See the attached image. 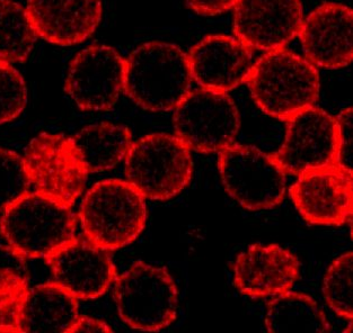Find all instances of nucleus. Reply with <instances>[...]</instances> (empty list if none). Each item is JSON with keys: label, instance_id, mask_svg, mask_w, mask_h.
<instances>
[{"label": "nucleus", "instance_id": "f257e3e1", "mask_svg": "<svg viewBox=\"0 0 353 333\" xmlns=\"http://www.w3.org/2000/svg\"><path fill=\"white\" fill-rule=\"evenodd\" d=\"M192 81L188 54L176 44L147 42L125 60L124 92L146 111H172L189 94Z\"/></svg>", "mask_w": 353, "mask_h": 333}, {"label": "nucleus", "instance_id": "f03ea898", "mask_svg": "<svg viewBox=\"0 0 353 333\" xmlns=\"http://www.w3.org/2000/svg\"><path fill=\"white\" fill-rule=\"evenodd\" d=\"M246 83L261 111L285 122L315 105L321 87L316 67L285 47L261 56Z\"/></svg>", "mask_w": 353, "mask_h": 333}, {"label": "nucleus", "instance_id": "7ed1b4c3", "mask_svg": "<svg viewBox=\"0 0 353 333\" xmlns=\"http://www.w3.org/2000/svg\"><path fill=\"white\" fill-rule=\"evenodd\" d=\"M76 228L72 207L35 191L7 207L0 219V235L22 259H46L76 237Z\"/></svg>", "mask_w": 353, "mask_h": 333}, {"label": "nucleus", "instance_id": "20e7f679", "mask_svg": "<svg viewBox=\"0 0 353 333\" xmlns=\"http://www.w3.org/2000/svg\"><path fill=\"white\" fill-rule=\"evenodd\" d=\"M145 200L127 180L97 182L87 191L79 207L85 238L110 253L132 244L146 226Z\"/></svg>", "mask_w": 353, "mask_h": 333}, {"label": "nucleus", "instance_id": "39448f33", "mask_svg": "<svg viewBox=\"0 0 353 333\" xmlns=\"http://www.w3.org/2000/svg\"><path fill=\"white\" fill-rule=\"evenodd\" d=\"M124 173L143 197L168 201L191 182L192 153L175 134H148L131 145Z\"/></svg>", "mask_w": 353, "mask_h": 333}, {"label": "nucleus", "instance_id": "423d86ee", "mask_svg": "<svg viewBox=\"0 0 353 333\" xmlns=\"http://www.w3.org/2000/svg\"><path fill=\"white\" fill-rule=\"evenodd\" d=\"M115 306L128 327L161 331L176 319L179 290L168 269L136 261L114 281Z\"/></svg>", "mask_w": 353, "mask_h": 333}, {"label": "nucleus", "instance_id": "0eeeda50", "mask_svg": "<svg viewBox=\"0 0 353 333\" xmlns=\"http://www.w3.org/2000/svg\"><path fill=\"white\" fill-rule=\"evenodd\" d=\"M173 127L191 151L219 153L235 143L241 116L228 94L201 88L189 92L174 108Z\"/></svg>", "mask_w": 353, "mask_h": 333}, {"label": "nucleus", "instance_id": "6e6552de", "mask_svg": "<svg viewBox=\"0 0 353 333\" xmlns=\"http://www.w3.org/2000/svg\"><path fill=\"white\" fill-rule=\"evenodd\" d=\"M218 169L225 191L246 210H269L283 201L285 173L273 153L234 143L219 152Z\"/></svg>", "mask_w": 353, "mask_h": 333}, {"label": "nucleus", "instance_id": "1a4fd4ad", "mask_svg": "<svg viewBox=\"0 0 353 333\" xmlns=\"http://www.w3.org/2000/svg\"><path fill=\"white\" fill-rule=\"evenodd\" d=\"M23 159L35 191L74 206L84 191L88 171L72 138L61 133H40L28 143Z\"/></svg>", "mask_w": 353, "mask_h": 333}, {"label": "nucleus", "instance_id": "9d476101", "mask_svg": "<svg viewBox=\"0 0 353 333\" xmlns=\"http://www.w3.org/2000/svg\"><path fill=\"white\" fill-rule=\"evenodd\" d=\"M281 148L273 153L285 175L301 176L338 162L336 118L322 108H306L287 120Z\"/></svg>", "mask_w": 353, "mask_h": 333}, {"label": "nucleus", "instance_id": "9b49d317", "mask_svg": "<svg viewBox=\"0 0 353 333\" xmlns=\"http://www.w3.org/2000/svg\"><path fill=\"white\" fill-rule=\"evenodd\" d=\"M124 72L125 60L117 50L95 44L70 62L65 92L81 111H110L124 92Z\"/></svg>", "mask_w": 353, "mask_h": 333}, {"label": "nucleus", "instance_id": "f8f14e48", "mask_svg": "<svg viewBox=\"0 0 353 333\" xmlns=\"http://www.w3.org/2000/svg\"><path fill=\"white\" fill-rule=\"evenodd\" d=\"M352 173L335 164L298 176L289 193L306 222L339 226L352 217Z\"/></svg>", "mask_w": 353, "mask_h": 333}, {"label": "nucleus", "instance_id": "ddd939ff", "mask_svg": "<svg viewBox=\"0 0 353 333\" xmlns=\"http://www.w3.org/2000/svg\"><path fill=\"white\" fill-rule=\"evenodd\" d=\"M53 281L77 299L102 297L118 277L110 251L74 237L46 258Z\"/></svg>", "mask_w": 353, "mask_h": 333}, {"label": "nucleus", "instance_id": "4468645a", "mask_svg": "<svg viewBox=\"0 0 353 333\" xmlns=\"http://www.w3.org/2000/svg\"><path fill=\"white\" fill-rule=\"evenodd\" d=\"M232 19L236 37L251 50L282 49L299 34L301 0H239Z\"/></svg>", "mask_w": 353, "mask_h": 333}, {"label": "nucleus", "instance_id": "2eb2a0df", "mask_svg": "<svg viewBox=\"0 0 353 333\" xmlns=\"http://www.w3.org/2000/svg\"><path fill=\"white\" fill-rule=\"evenodd\" d=\"M301 275V262L278 244H252L239 253L232 269L234 285L252 299L276 297L292 290Z\"/></svg>", "mask_w": 353, "mask_h": 333}, {"label": "nucleus", "instance_id": "dca6fc26", "mask_svg": "<svg viewBox=\"0 0 353 333\" xmlns=\"http://www.w3.org/2000/svg\"><path fill=\"white\" fill-rule=\"evenodd\" d=\"M352 21L350 7L326 3L301 23L299 36L305 59L324 69H341L352 61Z\"/></svg>", "mask_w": 353, "mask_h": 333}, {"label": "nucleus", "instance_id": "f3484780", "mask_svg": "<svg viewBox=\"0 0 353 333\" xmlns=\"http://www.w3.org/2000/svg\"><path fill=\"white\" fill-rule=\"evenodd\" d=\"M193 81L205 89L227 93L246 83L253 67V50L237 37L212 34L190 50Z\"/></svg>", "mask_w": 353, "mask_h": 333}, {"label": "nucleus", "instance_id": "a211bd4d", "mask_svg": "<svg viewBox=\"0 0 353 333\" xmlns=\"http://www.w3.org/2000/svg\"><path fill=\"white\" fill-rule=\"evenodd\" d=\"M28 17L37 36L60 47L88 40L99 28L102 0H28Z\"/></svg>", "mask_w": 353, "mask_h": 333}, {"label": "nucleus", "instance_id": "6ab92c4d", "mask_svg": "<svg viewBox=\"0 0 353 333\" xmlns=\"http://www.w3.org/2000/svg\"><path fill=\"white\" fill-rule=\"evenodd\" d=\"M78 315V299L56 281H49L28 290L21 329L22 332H70Z\"/></svg>", "mask_w": 353, "mask_h": 333}, {"label": "nucleus", "instance_id": "aec40b11", "mask_svg": "<svg viewBox=\"0 0 353 333\" xmlns=\"http://www.w3.org/2000/svg\"><path fill=\"white\" fill-rule=\"evenodd\" d=\"M74 148L88 173H104L127 157L132 134L121 124H93L81 129L72 138Z\"/></svg>", "mask_w": 353, "mask_h": 333}, {"label": "nucleus", "instance_id": "412c9836", "mask_svg": "<svg viewBox=\"0 0 353 333\" xmlns=\"http://www.w3.org/2000/svg\"><path fill=\"white\" fill-rule=\"evenodd\" d=\"M264 323L270 332L331 331V324L319 303L307 294L290 290L269 303Z\"/></svg>", "mask_w": 353, "mask_h": 333}, {"label": "nucleus", "instance_id": "4be33fe9", "mask_svg": "<svg viewBox=\"0 0 353 333\" xmlns=\"http://www.w3.org/2000/svg\"><path fill=\"white\" fill-rule=\"evenodd\" d=\"M37 39L24 7L14 0H0V62H24L34 49Z\"/></svg>", "mask_w": 353, "mask_h": 333}, {"label": "nucleus", "instance_id": "5701e85b", "mask_svg": "<svg viewBox=\"0 0 353 333\" xmlns=\"http://www.w3.org/2000/svg\"><path fill=\"white\" fill-rule=\"evenodd\" d=\"M323 295L330 309L340 318H353V256L351 251L332 262L323 279Z\"/></svg>", "mask_w": 353, "mask_h": 333}, {"label": "nucleus", "instance_id": "b1692460", "mask_svg": "<svg viewBox=\"0 0 353 333\" xmlns=\"http://www.w3.org/2000/svg\"><path fill=\"white\" fill-rule=\"evenodd\" d=\"M28 281L12 269L0 268V332H22L23 308Z\"/></svg>", "mask_w": 353, "mask_h": 333}, {"label": "nucleus", "instance_id": "393cba45", "mask_svg": "<svg viewBox=\"0 0 353 333\" xmlns=\"http://www.w3.org/2000/svg\"><path fill=\"white\" fill-rule=\"evenodd\" d=\"M30 186L22 155L0 149V212L28 193Z\"/></svg>", "mask_w": 353, "mask_h": 333}, {"label": "nucleus", "instance_id": "a878e982", "mask_svg": "<svg viewBox=\"0 0 353 333\" xmlns=\"http://www.w3.org/2000/svg\"><path fill=\"white\" fill-rule=\"evenodd\" d=\"M28 98L22 74L10 63L0 62V125L19 118L28 105Z\"/></svg>", "mask_w": 353, "mask_h": 333}, {"label": "nucleus", "instance_id": "bb28decb", "mask_svg": "<svg viewBox=\"0 0 353 333\" xmlns=\"http://www.w3.org/2000/svg\"><path fill=\"white\" fill-rule=\"evenodd\" d=\"M339 130V166L352 173L353 118L351 107H345L336 118Z\"/></svg>", "mask_w": 353, "mask_h": 333}, {"label": "nucleus", "instance_id": "cd10ccee", "mask_svg": "<svg viewBox=\"0 0 353 333\" xmlns=\"http://www.w3.org/2000/svg\"><path fill=\"white\" fill-rule=\"evenodd\" d=\"M239 0H186L188 6L201 16H216L235 7Z\"/></svg>", "mask_w": 353, "mask_h": 333}, {"label": "nucleus", "instance_id": "c85d7f7f", "mask_svg": "<svg viewBox=\"0 0 353 333\" xmlns=\"http://www.w3.org/2000/svg\"><path fill=\"white\" fill-rule=\"evenodd\" d=\"M113 329L106 322L99 319L88 316V315H78L70 332H112Z\"/></svg>", "mask_w": 353, "mask_h": 333}]
</instances>
